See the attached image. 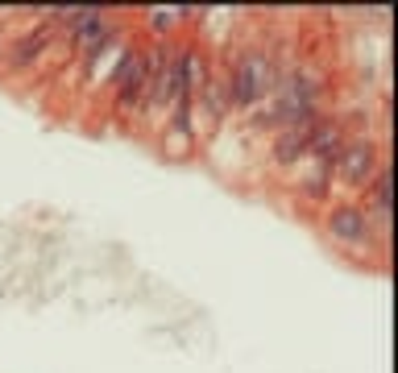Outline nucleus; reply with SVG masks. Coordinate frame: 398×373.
I'll use <instances>...</instances> for the list:
<instances>
[{
	"label": "nucleus",
	"mask_w": 398,
	"mask_h": 373,
	"mask_svg": "<svg viewBox=\"0 0 398 373\" xmlns=\"http://www.w3.org/2000/svg\"><path fill=\"white\" fill-rule=\"evenodd\" d=\"M295 195L307 203V208H328L336 199V170L328 166H316V162H303L299 166V179H295Z\"/></svg>",
	"instance_id": "nucleus-6"
},
{
	"label": "nucleus",
	"mask_w": 398,
	"mask_h": 373,
	"mask_svg": "<svg viewBox=\"0 0 398 373\" xmlns=\"http://www.w3.org/2000/svg\"><path fill=\"white\" fill-rule=\"evenodd\" d=\"M287 62H282V50H270V46H249L237 54V62L224 75V104H228V116L233 112H253L257 104H266L282 79Z\"/></svg>",
	"instance_id": "nucleus-1"
},
{
	"label": "nucleus",
	"mask_w": 398,
	"mask_h": 373,
	"mask_svg": "<svg viewBox=\"0 0 398 373\" xmlns=\"http://www.w3.org/2000/svg\"><path fill=\"white\" fill-rule=\"evenodd\" d=\"M58 42V33L46 25V21H37L33 29H25L21 37H12L4 50H0V66L4 71H12V75H29L42 58H46V50Z\"/></svg>",
	"instance_id": "nucleus-5"
},
{
	"label": "nucleus",
	"mask_w": 398,
	"mask_h": 373,
	"mask_svg": "<svg viewBox=\"0 0 398 373\" xmlns=\"http://www.w3.org/2000/svg\"><path fill=\"white\" fill-rule=\"evenodd\" d=\"M324 237L345 245V249H374V233H370V216L357 199H332L324 212Z\"/></svg>",
	"instance_id": "nucleus-4"
},
{
	"label": "nucleus",
	"mask_w": 398,
	"mask_h": 373,
	"mask_svg": "<svg viewBox=\"0 0 398 373\" xmlns=\"http://www.w3.org/2000/svg\"><path fill=\"white\" fill-rule=\"evenodd\" d=\"M307 133L311 129H282V133H274L270 149H266L270 166L274 170H299L307 162Z\"/></svg>",
	"instance_id": "nucleus-7"
},
{
	"label": "nucleus",
	"mask_w": 398,
	"mask_h": 373,
	"mask_svg": "<svg viewBox=\"0 0 398 373\" xmlns=\"http://www.w3.org/2000/svg\"><path fill=\"white\" fill-rule=\"evenodd\" d=\"M179 8H154L150 12V29L158 33V42H166V33H174V25H179Z\"/></svg>",
	"instance_id": "nucleus-8"
},
{
	"label": "nucleus",
	"mask_w": 398,
	"mask_h": 373,
	"mask_svg": "<svg viewBox=\"0 0 398 373\" xmlns=\"http://www.w3.org/2000/svg\"><path fill=\"white\" fill-rule=\"evenodd\" d=\"M104 91L112 95V112L116 116H137L141 104H145V91H150V50L141 46H125L120 62L112 66Z\"/></svg>",
	"instance_id": "nucleus-3"
},
{
	"label": "nucleus",
	"mask_w": 398,
	"mask_h": 373,
	"mask_svg": "<svg viewBox=\"0 0 398 373\" xmlns=\"http://www.w3.org/2000/svg\"><path fill=\"white\" fill-rule=\"evenodd\" d=\"M382 162H390L382 133H370V129L349 133L345 154L336 162V199H357L365 191V183L382 170Z\"/></svg>",
	"instance_id": "nucleus-2"
}]
</instances>
